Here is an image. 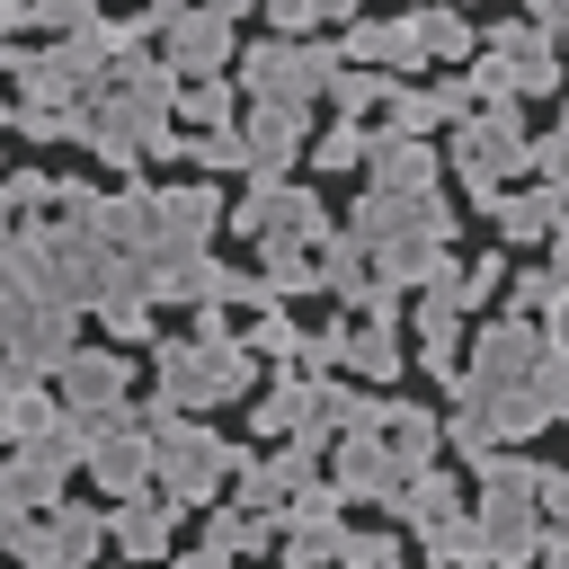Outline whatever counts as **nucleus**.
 <instances>
[{
	"label": "nucleus",
	"mask_w": 569,
	"mask_h": 569,
	"mask_svg": "<svg viewBox=\"0 0 569 569\" xmlns=\"http://www.w3.org/2000/svg\"><path fill=\"white\" fill-rule=\"evenodd\" d=\"M560 338H569V302H560Z\"/></svg>",
	"instance_id": "obj_1"
}]
</instances>
